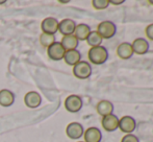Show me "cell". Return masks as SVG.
<instances>
[{
    "mask_svg": "<svg viewBox=\"0 0 153 142\" xmlns=\"http://www.w3.org/2000/svg\"><path fill=\"white\" fill-rule=\"evenodd\" d=\"M24 102L28 108L31 109H36L39 106H41V102H42V97L38 92L30 91L25 95L24 97Z\"/></svg>",
    "mask_w": 153,
    "mask_h": 142,
    "instance_id": "13",
    "label": "cell"
},
{
    "mask_svg": "<svg viewBox=\"0 0 153 142\" xmlns=\"http://www.w3.org/2000/svg\"><path fill=\"white\" fill-rule=\"evenodd\" d=\"M40 42L44 47H49V46H51L54 42H56V41H55L54 35H49V34L43 33L40 37Z\"/></svg>",
    "mask_w": 153,
    "mask_h": 142,
    "instance_id": "21",
    "label": "cell"
},
{
    "mask_svg": "<svg viewBox=\"0 0 153 142\" xmlns=\"http://www.w3.org/2000/svg\"><path fill=\"white\" fill-rule=\"evenodd\" d=\"M78 42L79 41L75 38L74 35H70V36H64V38L62 39L61 44L65 48V50L69 51V50H75L76 47L78 46Z\"/></svg>",
    "mask_w": 153,
    "mask_h": 142,
    "instance_id": "19",
    "label": "cell"
},
{
    "mask_svg": "<svg viewBox=\"0 0 153 142\" xmlns=\"http://www.w3.org/2000/svg\"><path fill=\"white\" fill-rule=\"evenodd\" d=\"M78 142H82V141H78Z\"/></svg>",
    "mask_w": 153,
    "mask_h": 142,
    "instance_id": "28",
    "label": "cell"
},
{
    "mask_svg": "<svg viewBox=\"0 0 153 142\" xmlns=\"http://www.w3.org/2000/svg\"><path fill=\"white\" fill-rule=\"evenodd\" d=\"M146 36L149 40L153 41V23L152 24H149L147 27H146Z\"/></svg>",
    "mask_w": 153,
    "mask_h": 142,
    "instance_id": "24",
    "label": "cell"
},
{
    "mask_svg": "<svg viewBox=\"0 0 153 142\" xmlns=\"http://www.w3.org/2000/svg\"><path fill=\"white\" fill-rule=\"evenodd\" d=\"M15 102V95L12 91L7 89H2L0 91V106L10 107Z\"/></svg>",
    "mask_w": 153,
    "mask_h": 142,
    "instance_id": "17",
    "label": "cell"
},
{
    "mask_svg": "<svg viewBox=\"0 0 153 142\" xmlns=\"http://www.w3.org/2000/svg\"><path fill=\"white\" fill-rule=\"evenodd\" d=\"M124 0H119V1H116V0H113V1H109V4H114V5H120V4L124 3Z\"/></svg>",
    "mask_w": 153,
    "mask_h": 142,
    "instance_id": "25",
    "label": "cell"
},
{
    "mask_svg": "<svg viewBox=\"0 0 153 142\" xmlns=\"http://www.w3.org/2000/svg\"><path fill=\"white\" fill-rule=\"evenodd\" d=\"M102 41H103V39L101 38V36L99 35L98 33H97V31H91L89 37L87 38V42H88V44L91 46V48H92V47L101 46V44H102Z\"/></svg>",
    "mask_w": 153,
    "mask_h": 142,
    "instance_id": "20",
    "label": "cell"
},
{
    "mask_svg": "<svg viewBox=\"0 0 153 142\" xmlns=\"http://www.w3.org/2000/svg\"><path fill=\"white\" fill-rule=\"evenodd\" d=\"M133 49V53L137 55H145L149 51V42L144 38H137L131 43Z\"/></svg>",
    "mask_w": 153,
    "mask_h": 142,
    "instance_id": "10",
    "label": "cell"
},
{
    "mask_svg": "<svg viewBox=\"0 0 153 142\" xmlns=\"http://www.w3.org/2000/svg\"><path fill=\"white\" fill-rule=\"evenodd\" d=\"M92 4L96 10H105L108 7L109 1L108 0H93Z\"/></svg>",
    "mask_w": 153,
    "mask_h": 142,
    "instance_id": "22",
    "label": "cell"
},
{
    "mask_svg": "<svg viewBox=\"0 0 153 142\" xmlns=\"http://www.w3.org/2000/svg\"><path fill=\"white\" fill-rule=\"evenodd\" d=\"M48 55L51 60L53 61H61L64 59V55L66 53V50L62 47L61 42H54L51 46L48 47Z\"/></svg>",
    "mask_w": 153,
    "mask_h": 142,
    "instance_id": "8",
    "label": "cell"
},
{
    "mask_svg": "<svg viewBox=\"0 0 153 142\" xmlns=\"http://www.w3.org/2000/svg\"><path fill=\"white\" fill-rule=\"evenodd\" d=\"M101 123H102V128L106 132H115L119 129V118L115 114H111L102 117Z\"/></svg>",
    "mask_w": 153,
    "mask_h": 142,
    "instance_id": "7",
    "label": "cell"
},
{
    "mask_svg": "<svg viewBox=\"0 0 153 142\" xmlns=\"http://www.w3.org/2000/svg\"><path fill=\"white\" fill-rule=\"evenodd\" d=\"M117 55L122 60H128L130 58H132L133 49L132 46H131V43L128 42L121 43L117 48Z\"/></svg>",
    "mask_w": 153,
    "mask_h": 142,
    "instance_id": "12",
    "label": "cell"
},
{
    "mask_svg": "<svg viewBox=\"0 0 153 142\" xmlns=\"http://www.w3.org/2000/svg\"><path fill=\"white\" fill-rule=\"evenodd\" d=\"M91 31V27L89 25L85 24V23H80V24L76 25V27H75L74 36L78 41H85L87 40V38L89 37Z\"/></svg>",
    "mask_w": 153,
    "mask_h": 142,
    "instance_id": "16",
    "label": "cell"
},
{
    "mask_svg": "<svg viewBox=\"0 0 153 142\" xmlns=\"http://www.w3.org/2000/svg\"><path fill=\"white\" fill-rule=\"evenodd\" d=\"M82 99H81L80 96L75 95V94H72V95H69L68 97L65 100V108L68 112L70 113H77L81 110L82 108Z\"/></svg>",
    "mask_w": 153,
    "mask_h": 142,
    "instance_id": "4",
    "label": "cell"
},
{
    "mask_svg": "<svg viewBox=\"0 0 153 142\" xmlns=\"http://www.w3.org/2000/svg\"><path fill=\"white\" fill-rule=\"evenodd\" d=\"M119 129L125 134H132L137 129V121L131 116H123L119 119Z\"/></svg>",
    "mask_w": 153,
    "mask_h": 142,
    "instance_id": "6",
    "label": "cell"
},
{
    "mask_svg": "<svg viewBox=\"0 0 153 142\" xmlns=\"http://www.w3.org/2000/svg\"><path fill=\"white\" fill-rule=\"evenodd\" d=\"M73 74L79 79H87L92 74V66L85 61H80L73 67Z\"/></svg>",
    "mask_w": 153,
    "mask_h": 142,
    "instance_id": "3",
    "label": "cell"
},
{
    "mask_svg": "<svg viewBox=\"0 0 153 142\" xmlns=\"http://www.w3.org/2000/svg\"><path fill=\"white\" fill-rule=\"evenodd\" d=\"M121 142H140V139L133 134H126L122 138Z\"/></svg>",
    "mask_w": 153,
    "mask_h": 142,
    "instance_id": "23",
    "label": "cell"
},
{
    "mask_svg": "<svg viewBox=\"0 0 153 142\" xmlns=\"http://www.w3.org/2000/svg\"><path fill=\"white\" fill-rule=\"evenodd\" d=\"M76 22L72 19H64L59 23V31L62 36H70L74 34Z\"/></svg>",
    "mask_w": 153,
    "mask_h": 142,
    "instance_id": "11",
    "label": "cell"
},
{
    "mask_svg": "<svg viewBox=\"0 0 153 142\" xmlns=\"http://www.w3.org/2000/svg\"><path fill=\"white\" fill-rule=\"evenodd\" d=\"M66 134L70 139L76 140V139H80L83 136L85 130H83L82 124H80L79 122H71L67 126Z\"/></svg>",
    "mask_w": 153,
    "mask_h": 142,
    "instance_id": "5",
    "label": "cell"
},
{
    "mask_svg": "<svg viewBox=\"0 0 153 142\" xmlns=\"http://www.w3.org/2000/svg\"><path fill=\"white\" fill-rule=\"evenodd\" d=\"M97 33L102 39H111L117 33V26L111 21H102L99 23Z\"/></svg>",
    "mask_w": 153,
    "mask_h": 142,
    "instance_id": "2",
    "label": "cell"
},
{
    "mask_svg": "<svg viewBox=\"0 0 153 142\" xmlns=\"http://www.w3.org/2000/svg\"><path fill=\"white\" fill-rule=\"evenodd\" d=\"M64 60L66 62V64L70 66H75L77 63L81 61V55L78 50H69L66 51L64 55Z\"/></svg>",
    "mask_w": 153,
    "mask_h": 142,
    "instance_id": "18",
    "label": "cell"
},
{
    "mask_svg": "<svg viewBox=\"0 0 153 142\" xmlns=\"http://www.w3.org/2000/svg\"><path fill=\"white\" fill-rule=\"evenodd\" d=\"M59 21L55 18H52V17H48V18L44 19L42 24H41L43 33L49 34V35H54L59 31Z\"/></svg>",
    "mask_w": 153,
    "mask_h": 142,
    "instance_id": "9",
    "label": "cell"
},
{
    "mask_svg": "<svg viewBox=\"0 0 153 142\" xmlns=\"http://www.w3.org/2000/svg\"><path fill=\"white\" fill-rule=\"evenodd\" d=\"M4 2H5V1H1V2H0V4H2V3H4Z\"/></svg>",
    "mask_w": 153,
    "mask_h": 142,
    "instance_id": "27",
    "label": "cell"
},
{
    "mask_svg": "<svg viewBox=\"0 0 153 142\" xmlns=\"http://www.w3.org/2000/svg\"><path fill=\"white\" fill-rule=\"evenodd\" d=\"M89 60L95 65H102L108 60V50L104 46L92 47L89 50Z\"/></svg>",
    "mask_w": 153,
    "mask_h": 142,
    "instance_id": "1",
    "label": "cell"
},
{
    "mask_svg": "<svg viewBox=\"0 0 153 142\" xmlns=\"http://www.w3.org/2000/svg\"><path fill=\"white\" fill-rule=\"evenodd\" d=\"M149 3H150V4H153V1H152V0H150V1H149Z\"/></svg>",
    "mask_w": 153,
    "mask_h": 142,
    "instance_id": "26",
    "label": "cell"
},
{
    "mask_svg": "<svg viewBox=\"0 0 153 142\" xmlns=\"http://www.w3.org/2000/svg\"><path fill=\"white\" fill-rule=\"evenodd\" d=\"M85 142H101L102 140V133L98 128H89L87 131H85Z\"/></svg>",
    "mask_w": 153,
    "mask_h": 142,
    "instance_id": "14",
    "label": "cell"
},
{
    "mask_svg": "<svg viewBox=\"0 0 153 142\" xmlns=\"http://www.w3.org/2000/svg\"><path fill=\"white\" fill-rule=\"evenodd\" d=\"M97 112H98L99 115H101L102 117L107 115H111V114H114V110H115V107H114V104L109 100H101L97 104Z\"/></svg>",
    "mask_w": 153,
    "mask_h": 142,
    "instance_id": "15",
    "label": "cell"
}]
</instances>
